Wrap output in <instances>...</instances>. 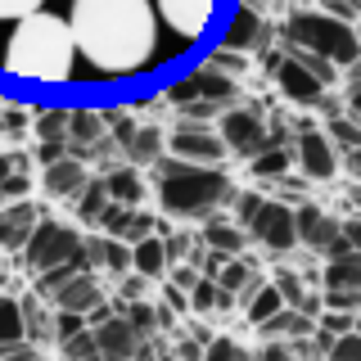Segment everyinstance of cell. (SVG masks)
I'll use <instances>...</instances> for the list:
<instances>
[{
    "label": "cell",
    "instance_id": "6da1fadb",
    "mask_svg": "<svg viewBox=\"0 0 361 361\" xmlns=\"http://www.w3.org/2000/svg\"><path fill=\"white\" fill-rule=\"evenodd\" d=\"M73 50L104 77H131L158 50L154 0H73Z\"/></svg>",
    "mask_w": 361,
    "mask_h": 361
},
{
    "label": "cell",
    "instance_id": "7a4b0ae2",
    "mask_svg": "<svg viewBox=\"0 0 361 361\" xmlns=\"http://www.w3.org/2000/svg\"><path fill=\"white\" fill-rule=\"evenodd\" d=\"M73 32L68 18L50 14V9H32V14L14 18V37L5 45V73L18 82H45L63 86L73 77Z\"/></svg>",
    "mask_w": 361,
    "mask_h": 361
},
{
    "label": "cell",
    "instance_id": "3957f363",
    "mask_svg": "<svg viewBox=\"0 0 361 361\" xmlns=\"http://www.w3.org/2000/svg\"><path fill=\"white\" fill-rule=\"evenodd\" d=\"M154 195H158V208L167 217L185 221V217H208V212L226 208L235 199V180L221 167L185 163V158L167 154L154 163Z\"/></svg>",
    "mask_w": 361,
    "mask_h": 361
},
{
    "label": "cell",
    "instance_id": "277c9868",
    "mask_svg": "<svg viewBox=\"0 0 361 361\" xmlns=\"http://www.w3.org/2000/svg\"><path fill=\"white\" fill-rule=\"evenodd\" d=\"M285 41L321 54V59H330L334 68H353L357 54H361L357 27L348 18L330 14V9H298V14H289L285 18Z\"/></svg>",
    "mask_w": 361,
    "mask_h": 361
},
{
    "label": "cell",
    "instance_id": "5b68a950",
    "mask_svg": "<svg viewBox=\"0 0 361 361\" xmlns=\"http://www.w3.org/2000/svg\"><path fill=\"white\" fill-rule=\"evenodd\" d=\"M23 267L32 271V276H41V271L59 267V262H86V248H82V231H73L68 221H54V217H37V226L27 231V240H23Z\"/></svg>",
    "mask_w": 361,
    "mask_h": 361
},
{
    "label": "cell",
    "instance_id": "8992f818",
    "mask_svg": "<svg viewBox=\"0 0 361 361\" xmlns=\"http://www.w3.org/2000/svg\"><path fill=\"white\" fill-rule=\"evenodd\" d=\"M195 99H208V104H217V109L235 104V99H240V77L221 73V68H212V63H199L185 82L163 90V104H172V109H185V104H195Z\"/></svg>",
    "mask_w": 361,
    "mask_h": 361
},
{
    "label": "cell",
    "instance_id": "52a82bcc",
    "mask_svg": "<svg viewBox=\"0 0 361 361\" xmlns=\"http://www.w3.org/2000/svg\"><path fill=\"white\" fill-rule=\"evenodd\" d=\"M244 231L253 235V244L271 248V253H289L298 248V231H293V208L285 199H262L257 212L244 221Z\"/></svg>",
    "mask_w": 361,
    "mask_h": 361
},
{
    "label": "cell",
    "instance_id": "ba28073f",
    "mask_svg": "<svg viewBox=\"0 0 361 361\" xmlns=\"http://www.w3.org/2000/svg\"><path fill=\"white\" fill-rule=\"evenodd\" d=\"M217 135L226 145V154H240V158H253L257 149H267L271 135H267V122H262V109L248 104V109H226L217 118Z\"/></svg>",
    "mask_w": 361,
    "mask_h": 361
},
{
    "label": "cell",
    "instance_id": "9c48e42d",
    "mask_svg": "<svg viewBox=\"0 0 361 361\" xmlns=\"http://www.w3.org/2000/svg\"><path fill=\"white\" fill-rule=\"evenodd\" d=\"M167 149H172V158H185V163H208V167H221L226 158V145L212 122H185L180 118V127L167 135Z\"/></svg>",
    "mask_w": 361,
    "mask_h": 361
},
{
    "label": "cell",
    "instance_id": "30bf717a",
    "mask_svg": "<svg viewBox=\"0 0 361 361\" xmlns=\"http://www.w3.org/2000/svg\"><path fill=\"white\" fill-rule=\"evenodd\" d=\"M154 14L176 32L180 41H199L203 32L212 27V14H217V0H154Z\"/></svg>",
    "mask_w": 361,
    "mask_h": 361
},
{
    "label": "cell",
    "instance_id": "8fae6325",
    "mask_svg": "<svg viewBox=\"0 0 361 361\" xmlns=\"http://www.w3.org/2000/svg\"><path fill=\"white\" fill-rule=\"evenodd\" d=\"M293 163H298V172L307 180H334V172H338V145L325 131L307 127L298 140H293Z\"/></svg>",
    "mask_w": 361,
    "mask_h": 361
},
{
    "label": "cell",
    "instance_id": "7c38bea8",
    "mask_svg": "<svg viewBox=\"0 0 361 361\" xmlns=\"http://www.w3.org/2000/svg\"><path fill=\"white\" fill-rule=\"evenodd\" d=\"M90 334H95V353L109 357V361H127V357L149 353L145 338L131 330L127 316H99V321H90Z\"/></svg>",
    "mask_w": 361,
    "mask_h": 361
},
{
    "label": "cell",
    "instance_id": "4fadbf2b",
    "mask_svg": "<svg viewBox=\"0 0 361 361\" xmlns=\"http://www.w3.org/2000/svg\"><path fill=\"white\" fill-rule=\"evenodd\" d=\"M276 86L289 104H325V90H330L312 68H302L293 59V54H280L276 59Z\"/></svg>",
    "mask_w": 361,
    "mask_h": 361
},
{
    "label": "cell",
    "instance_id": "5bb4252c",
    "mask_svg": "<svg viewBox=\"0 0 361 361\" xmlns=\"http://www.w3.org/2000/svg\"><path fill=\"white\" fill-rule=\"evenodd\" d=\"M86 180H90L86 163H82V158H73V154H63V158H54V163H45L41 190H45V199H54V203H73L77 195H82Z\"/></svg>",
    "mask_w": 361,
    "mask_h": 361
},
{
    "label": "cell",
    "instance_id": "9a60e30c",
    "mask_svg": "<svg viewBox=\"0 0 361 361\" xmlns=\"http://www.w3.org/2000/svg\"><path fill=\"white\" fill-rule=\"evenodd\" d=\"M50 298H54V307H63V312H82L90 316L104 302V289H99V280H95V271H77V276H68L59 289H50Z\"/></svg>",
    "mask_w": 361,
    "mask_h": 361
},
{
    "label": "cell",
    "instance_id": "2e32d148",
    "mask_svg": "<svg viewBox=\"0 0 361 361\" xmlns=\"http://www.w3.org/2000/svg\"><path fill=\"white\" fill-rule=\"evenodd\" d=\"M82 248H86V267L90 271H109V276H127L131 271V244L127 240H118V235H90V240H82Z\"/></svg>",
    "mask_w": 361,
    "mask_h": 361
},
{
    "label": "cell",
    "instance_id": "e0dca14e",
    "mask_svg": "<svg viewBox=\"0 0 361 361\" xmlns=\"http://www.w3.org/2000/svg\"><path fill=\"white\" fill-rule=\"evenodd\" d=\"M226 50H240V54H253L267 45V23L262 14H253V5H240L235 9V18L226 23Z\"/></svg>",
    "mask_w": 361,
    "mask_h": 361
},
{
    "label": "cell",
    "instance_id": "ac0fdd59",
    "mask_svg": "<svg viewBox=\"0 0 361 361\" xmlns=\"http://www.w3.org/2000/svg\"><path fill=\"white\" fill-rule=\"evenodd\" d=\"M37 203H32L27 195L14 199V203H0V248H23V240H27V231L37 226Z\"/></svg>",
    "mask_w": 361,
    "mask_h": 361
},
{
    "label": "cell",
    "instance_id": "d6986e66",
    "mask_svg": "<svg viewBox=\"0 0 361 361\" xmlns=\"http://www.w3.org/2000/svg\"><path fill=\"white\" fill-rule=\"evenodd\" d=\"M293 231H298V244L307 248H325L338 235V217H330V212H321L316 203H298L293 208Z\"/></svg>",
    "mask_w": 361,
    "mask_h": 361
},
{
    "label": "cell",
    "instance_id": "ffe728a7",
    "mask_svg": "<svg viewBox=\"0 0 361 361\" xmlns=\"http://www.w3.org/2000/svg\"><path fill=\"white\" fill-rule=\"evenodd\" d=\"M163 127H154V122H135V131L127 135V145H122V154H127L131 167H154L158 158H163Z\"/></svg>",
    "mask_w": 361,
    "mask_h": 361
},
{
    "label": "cell",
    "instance_id": "44dd1931",
    "mask_svg": "<svg viewBox=\"0 0 361 361\" xmlns=\"http://www.w3.org/2000/svg\"><path fill=\"white\" fill-rule=\"evenodd\" d=\"M203 244L208 248H217V253H244V244H248V231L240 221H226V217H203Z\"/></svg>",
    "mask_w": 361,
    "mask_h": 361
},
{
    "label": "cell",
    "instance_id": "7402d4cb",
    "mask_svg": "<svg viewBox=\"0 0 361 361\" xmlns=\"http://www.w3.org/2000/svg\"><path fill=\"white\" fill-rule=\"evenodd\" d=\"M131 271H140L145 280H163L167 276V253H163V235H140L131 244Z\"/></svg>",
    "mask_w": 361,
    "mask_h": 361
},
{
    "label": "cell",
    "instance_id": "603a6c76",
    "mask_svg": "<svg viewBox=\"0 0 361 361\" xmlns=\"http://www.w3.org/2000/svg\"><path fill=\"white\" fill-rule=\"evenodd\" d=\"M104 195L113 203H145V180L140 172L127 163V167H109L104 172Z\"/></svg>",
    "mask_w": 361,
    "mask_h": 361
},
{
    "label": "cell",
    "instance_id": "cb8c5ba5",
    "mask_svg": "<svg viewBox=\"0 0 361 361\" xmlns=\"http://www.w3.org/2000/svg\"><path fill=\"white\" fill-rule=\"evenodd\" d=\"M325 289H361V253H334L325 257Z\"/></svg>",
    "mask_w": 361,
    "mask_h": 361
},
{
    "label": "cell",
    "instance_id": "d4e9b609",
    "mask_svg": "<svg viewBox=\"0 0 361 361\" xmlns=\"http://www.w3.org/2000/svg\"><path fill=\"white\" fill-rule=\"evenodd\" d=\"M289 163H293V149H289V145H267V149H257L253 158H248V167H253V176H257V180H276V176H285V172H289Z\"/></svg>",
    "mask_w": 361,
    "mask_h": 361
},
{
    "label": "cell",
    "instance_id": "484cf974",
    "mask_svg": "<svg viewBox=\"0 0 361 361\" xmlns=\"http://www.w3.org/2000/svg\"><path fill=\"white\" fill-rule=\"evenodd\" d=\"M99 135H104L99 109H68V140L73 145H95Z\"/></svg>",
    "mask_w": 361,
    "mask_h": 361
},
{
    "label": "cell",
    "instance_id": "4316f807",
    "mask_svg": "<svg viewBox=\"0 0 361 361\" xmlns=\"http://www.w3.org/2000/svg\"><path fill=\"white\" fill-rule=\"evenodd\" d=\"M109 203V195H104V176H90L86 185H82V195L73 199V208H77V217L82 221H90L95 226V217H99V208Z\"/></svg>",
    "mask_w": 361,
    "mask_h": 361
},
{
    "label": "cell",
    "instance_id": "83f0119b",
    "mask_svg": "<svg viewBox=\"0 0 361 361\" xmlns=\"http://www.w3.org/2000/svg\"><path fill=\"white\" fill-rule=\"evenodd\" d=\"M32 131H37V140H68V109L32 113Z\"/></svg>",
    "mask_w": 361,
    "mask_h": 361
},
{
    "label": "cell",
    "instance_id": "f1b7e54d",
    "mask_svg": "<svg viewBox=\"0 0 361 361\" xmlns=\"http://www.w3.org/2000/svg\"><path fill=\"white\" fill-rule=\"evenodd\" d=\"M217 285H221V289H231V293H244L248 285H253V267H248L240 253H235V257H226L221 271H217Z\"/></svg>",
    "mask_w": 361,
    "mask_h": 361
},
{
    "label": "cell",
    "instance_id": "f546056e",
    "mask_svg": "<svg viewBox=\"0 0 361 361\" xmlns=\"http://www.w3.org/2000/svg\"><path fill=\"white\" fill-rule=\"evenodd\" d=\"M244 293H248V321H253V325L267 321V316L280 307V289L276 285H248Z\"/></svg>",
    "mask_w": 361,
    "mask_h": 361
},
{
    "label": "cell",
    "instance_id": "4dcf8cb0",
    "mask_svg": "<svg viewBox=\"0 0 361 361\" xmlns=\"http://www.w3.org/2000/svg\"><path fill=\"white\" fill-rule=\"evenodd\" d=\"M23 338V307L18 298L0 293V343H18Z\"/></svg>",
    "mask_w": 361,
    "mask_h": 361
},
{
    "label": "cell",
    "instance_id": "1f68e13d",
    "mask_svg": "<svg viewBox=\"0 0 361 361\" xmlns=\"http://www.w3.org/2000/svg\"><path fill=\"white\" fill-rule=\"evenodd\" d=\"M54 348H59L63 357H99L95 353V334H90V325H82V330H73V334H63V338H54Z\"/></svg>",
    "mask_w": 361,
    "mask_h": 361
},
{
    "label": "cell",
    "instance_id": "d6a6232c",
    "mask_svg": "<svg viewBox=\"0 0 361 361\" xmlns=\"http://www.w3.org/2000/svg\"><path fill=\"white\" fill-rule=\"evenodd\" d=\"M289 54H293V59H298L302 68H312V73H316V77H321V82H325V86H334V82H338V68H334L330 59H321V54H312V50H302V45H289Z\"/></svg>",
    "mask_w": 361,
    "mask_h": 361
},
{
    "label": "cell",
    "instance_id": "836d02e7",
    "mask_svg": "<svg viewBox=\"0 0 361 361\" xmlns=\"http://www.w3.org/2000/svg\"><path fill=\"white\" fill-rule=\"evenodd\" d=\"M127 321H131V330L140 334V338L158 330V316H154V307H149V302H140V298H131V307H127Z\"/></svg>",
    "mask_w": 361,
    "mask_h": 361
},
{
    "label": "cell",
    "instance_id": "e575fe53",
    "mask_svg": "<svg viewBox=\"0 0 361 361\" xmlns=\"http://www.w3.org/2000/svg\"><path fill=\"white\" fill-rule=\"evenodd\" d=\"M276 289H280V302H285V307H302V298H307V289H302V280L293 276V271H280Z\"/></svg>",
    "mask_w": 361,
    "mask_h": 361
},
{
    "label": "cell",
    "instance_id": "d590c367",
    "mask_svg": "<svg viewBox=\"0 0 361 361\" xmlns=\"http://www.w3.org/2000/svg\"><path fill=\"white\" fill-rule=\"evenodd\" d=\"M357 353H361V334L357 330H343V334H338V343L330 338V348H325V357H330V361H353Z\"/></svg>",
    "mask_w": 361,
    "mask_h": 361
},
{
    "label": "cell",
    "instance_id": "8d00e7d4",
    "mask_svg": "<svg viewBox=\"0 0 361 361\" xmlns=\"http://www.w3.org/2000/svg\"><path fill=\"white\" fill-rule=\"evenodd\" d=\"M203 63L221 68V73H231V77H240L244 68H248V63H244V54H240V50H226V45H221V50H212V54H208V59H203Z\"/></svg>",
    "mask_w": 361,
    "mask_h": 361
},
{
    "label": "cell",
    "instance_id": "74e56055",
    "mask_svg": "<svg viewBox=\"0 0 361 361\" xmlns=\"http://www.w3.org/2000/svg\"><path fill=\"white\" fill-rule=\"evenodd\" d=\"M325 135H330V140H334L343 154H353V149H357V140H361V135H357V127H353V122H343V118H334Z\"/></svg>",
    "mask_w": 361,
    "mask_h": 361
},
{
    "label": "cell",
    "instance_id": "f35d334b",
    "mask_svg": "<svg viewBox=\"0 0 361 361\" xmlns=\"http://www.w3.org/2000/svg\"><path fill=\"white\" fill-rule=\"evenodd\" d=\"M27 195V172H23V163L9 172L5 180H0V203H14V199H23Z\"/></svg>",
    "mask_w": 361,
    "mask_h": 361
},
{
    "label": "cell",
    "instance_id": "ab89813d",
    "mask_svg": "<svg viewBox=\"0 0 361 361\" xmlns=\"http://www.w3.org/2000/svg\"><path fill=\"white\" fill-rule=\"evenodd\" d=\"M154 226H158V217H149V212H140V203H135V208H131V221H127V231H122V240H127V244H135L140 235H149Z\"/></svg>",
    "mask_w": 361,
    "mask_h": 361
},
{
    "label": "cell",
    "instance_id": "60d3db41",
    "mask_svg": "<svg viewBox=\"0 0 361 361\" xmlns=\"http://www.w3.org/2000/svg\"><path fill=\"white\" fill-rule=\"evenodd\" d=\"M163 253H167V267H172V262H190L195 244H190V235L180 231V235H167V240H163Z\"/></svg>",
    "mask_w": 361,
    "mask_h": 361
},
{
    "label": "cell",
    "instance_id": "b9f144b4",
    "mask_svg": "<svg viewBox=\"0 0 361 361\" xmlns=\"http://www.w3.org/2000/svg\"><path fill=\"white\" fill-rule=\"evenodd\" d=\"M361 293L357 289H325L321 293V307H338V312H357Z\"/></svg>",
    "mask_w": 361,
    "mask_h": 361
},
{
    "label": "cell",
    "instance_id": "7bdbcfd3",
    "mask_svg": "<svg viewBox=\"0 0 361 361\" xmlns=\"http://www.w3.org/2000/svg\"><path fill=\"white\" fill-rule=\"evenodd\" d=\"M357 325V312H325V321H321V330H330V334H343V330H353Z\"/></svg>",
    "mask_w": 361,
    "mask_h": 361
},
{
    "label": "cell",
    "instance_id": "ee69618b",
    "mask_svg": "<svg viewBox=\"0 0 361 361\" xmlns=\"http://www.w3.org/2000/svg\"><path fill=\"white\" fill-rule=\"evenodd\" d=\"M235 212H240V226L248 221V217H253V212H257V203H262V195H253V190H235Z\"/></svg>",
    "mask_w": 361,
    "mask_h": 361
},
{
    "label": "cell",
    "instance_id": "f6af8a7d",
    "mask_svg": "<svg viewBox=\"0 0 361 361\" xmlns=\"http://www.w3.org/2000/svg\"><path fill=\"white\" fill-rule=\"evenodd\" d=\"M32 154H37V163H54V158H63L68 154V140H41V145H32Z\"/></svg>",
    "mask_w": 361,
    "mask_h": 361
},
{
    "label": "cell",
    "instance_id": "bcb514c9",
    "mask_svg": "<svg viewBox=\"0 0 361 361\" xmlns=\"http://www.w3.org/2000/svg\"><path fill=\"white\" fill-rule=\"evenodd\" d=\"M45 0H0V18H23L32 9H41Z\"/></svg>",
    "mask_w": 361,
    "mask_h": 361
},
{
    "label": "cell",
    "instance_id": "7dc6e473",
    "mask_svg": "<svg viewBox=\"0 0 361 361\" xmlns=\"http://www.w3.org/2000/svg\"><path fill=\"white\" fill-rule=\"evenodd\" d=\"M163 302H167L172 312H190V293L180 289V285H167V289H163Z\"/></svg>",
    "mask_w": 361,
    "mask_h": 361
},
{
    "label": "cell",
    "instance_id": "c3c4849f",
    "mask_svg": "<svg viewBox=\"0 0 361 361\" xmlns=\"http://www.w3.org/2000/svg\"><path fill=\"white\" fill-rule=\"evenodd\" d=\"M208 357L212 361H217V357H244V348L231 343V338H217V343H208Z\"/></svg>",
    "mask_w": 361,
    "mask_h": 361
},
{
    "label": "cell",
    "instance_id": "681fc988",
    "mask_svg": "<svg viewBox=\"0 0 361 361\" xmlns=\"http://www.w3.org/2000/svg\"><path fill=\"white\" fill-rule=\"evenodd\" d=\"M18 163H23V158H18V154H0V180H5L9 172H14V167H18Z\"/></svg>",
    "mask_w": 361,
    "mask_h": 361
},
{
    "label": "cell",
    "instance_id": "f907efd6",
    "mask_svg": "<svg viewBox=\"0 0 361 361\" xmlns=\"http://www.w3.org/2000/svg\"><path fill=\"white\" fill-rule=\"evenodd\" d=\"M0 104H5V99H0Z\"/></svg>",
    "mask_w": 361,
    "mask_h": 361
}]
</instances>
